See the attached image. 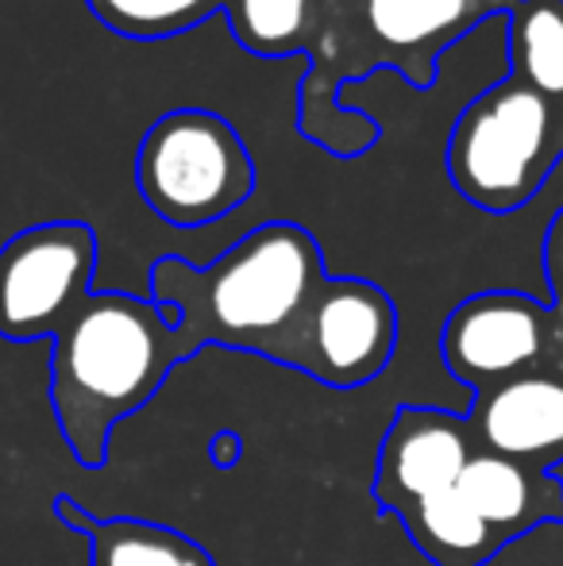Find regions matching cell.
Returning <instances> with one entry per match:
<instances>
[{"instance_id": "obj_1", "label": "cell", "mask_w": 563, "mask_h": 566, "mask_svg": "<svg viewBox=\"0 0 563 566\" xmlns=\"http://www.w3.org/2000/svg\"><path fill=\"white\" fill-rule=\"evenodd\" d=\"M194 358L178 332V313L150 297L90 293L51 336V412L70 454L97 470L121 420L139 412L163 381Z\"/></svg>"}, {"instance_id": "obj_2", "label": "cell", "mask_w": 563, "mask_h": 566, "mask_svg": "<svg viewBox=\"0 0 563 566\" xmlns=\"http://www.w3.org/2000/svg\"><path fill=\"white\" fill-rule=\"evenodd\" d=\"M324 277L321 243L301 224L271 220L205 270L158 259L150 270V301L178 313V332L194 355L217 343L282 363L285 343Z\"/></svg>"}, {"instance_id": "obj_3", "label": "cell", "mask_w": 563, "mask_h": 566, "mask_svg": "<svg viewBox=\"0 0 563 566\" xmlns=\"http://www.w3.org/2000/svg\"><path fill=\"white\" fill-rule=\"evenodd\" d=\"M560 155L552 101L505 77L459 113L448 139V178L467 205L505 217L533 201Z\"/></svg>"}, {"instance_id": "obj_4", "label": "cell", "mask_w": 563, "mask_h": 566, "mask_svg": "<svg viewBox=\"0 0 563 566\" xmlns=\"http://www.w3.org/2000/svg\"><path fill=\"white\" fill-rule=\"evenodd\" d=\"M136 189L166 224L205 228L256 193V158L225 116L209 108H174L143 135Z\"/></svg>"}, {"instance_id": "obj_5", "label": "cell", "mask_w": 563, "mask_h": 566, "mask_svg": "<svg viewBox=\"0 0 563 566\" xmlns=\"http://www.w3.org/2000/svg\"><path fill=\"white\" fill-rule=\"evenodd\" d=\"M440 358L471 394L525 374H563V313L518 290L475 293L444 321Z\"/></svg>"}, {"instance_id": "obj_6", "label": "cell", "mask_w": 563, "mask_h": 566, "mask_svg": "<svg viewBox=\"0 0 563 566\" xmlns=\"http://www.w3.org/2000/svg\"><path fill=\"white\" fill-rule=\"evenodd\" d=\"M398 350V308L367 277H324L285 343L282 366L329 389H359Z\"/></svg>"}, {"instance_id": "obj_7", "label": "cell", "mask_w": 563, "mask_h": 566, "mask_svg": "<svg viewBox=\"0 0 563 566\" xmlns=\"http://www.w3.org/2000/svg\"><path fill=\"white\" fill-rule=\"evenodd\" d=\"M97 231L82 220L23 228L0 247V336L51 339L93 293Z\"/></svg>"}, {"instance_id": "obj_8", "label": "cell", "mask_w": 563, "mask_h": 566, "mask_svg": "<svg viewBox=\"0 0 563 566\" xmlns=\"http://www.w3.org/2000/svg\"><path fill=\"white\" fill-rule=\"evenodd\" d=\"M475 451L479 448L467 417L432 409V405H402L375 459L371 497L378 513L398 516L414 501L456 490Z\"/></svg>"}, {"instance_id": "obj_9", "label": "cell", "mask_w": 563, "mask_h": 566, "mask_svg": "<svg viewBox=\"0 0 563 566\" xmlns=\"http://www.w3.org/2000/svg\"><path fill=\"white\" fill-rule=\"evenodd\" d=\"M475 448L549 474L563 462V374H525L475 394Z\"/></svg>"}, {"instance_id": "obj_10", "label": "cell", "mask_w": 563, "mask_h": 566, "mask_svg": "<svg viewBox=\"0 0 563 566\" xmlns=\"http://www.w3.org/2000/svg\"><path fill=\"white\" fill-rule=\"evenodd\" d=\"M456 490L475 509L482 524L494 532L498 544L529 536L541 524L563 521V482L544 470L521 467L513 459L490 451H475Z\"/></svg>"}, {"instance_id": "obj_11", "label": "cell", "mask_w": 563, "mask_h": 566, "mask_svg": "<svg viewBox=\"0 0 563 566\" xmlns=\"http://www.w3.org/2000/svg\"><path fill=\"white\" fill-rule=\"evenodd\" d=\"M479 12L482 0H363L367 31L378 39L386 59L414 77L417 90H428L436 54L456 43Z\"/></svg>"}, {"instance_id": "obj_12", "label": "cell", "mask_w": 563, "mask_h": 566, "mask_svg": "<svg viewBox=\"0 0 563 566\" xmlns=\"http://www.w3.org/2000/svg\"><path fill=\"white\" fill-rule=\"evenodd\" d=\"M54 516L70 532H82L90 539L93 566H217L197 539L181 536L178 528L136 521V516L101 521L85 505H77L70 493L54 497Z\"/></svg>"}, {"instance_id": "obj_13", "label": "cell", "mask_w": 563, "mask_h": 566, "mask_svg": "<svg viewBox=\"0 0 563 566\" xmlns=\"http://www.w3.org/2000/svg\"><path fill=\"white\" fill-rule=\"evenodd\" d=\"M406 536L432 566H487L502 552L494 532L475 516L459 490L421 497L398 513Z\"/></svg>"}, {"instance_id": "obj_14", "label": "cell", "mask_w": 563, "mask_h": 566, "mask_svg": "<svg viewBox=\"0 0 563 566\" xmlns=\"http://www.w3.org/2000/svg\"><path fill=\"white\" fill-rule=\"evenodd\" d=\"M510 54L521 85L563 101V0H518L510 12Z\"/></svg>"}, {"instance_id": "obj_15", "label": "cell", "mask_w": 563, "mask_h": 566, "mask_svg": "<svg viewBox=\"0 0 563 566\" xmlns=\"http://www.w3.org/2000/svg\"><path fill=\"white\" fill-rule=\"evenodd\" d=\"M313 0H228V23L243 51L282 59L305 43Z\"/></svg>"}, {"instance_id": "obj_16", "label": "cell", "mask_w": 563, "mask_h": 566, "mask_svg": "<svg viewBox=\"0 0 563 566\" xmlns=\"http://www.w3.org/2000/svg\"><path fill=\"white\" fill-rule=\"evenodd\" d=\"M108 31L124 39H170L205 23L228 0H85Z\"/></svg>"}, {"instance_id": "obj_17", "label": "cell", "mask_w": 563, "mask_h": 566, "mask_svg": "<svg viewBox=\"0 0 563 566\" xmlns=\"http://www.w3.org/2000/svg\"><path fill=\"white\" fill-rule=\"evenodd\" d=\"M544 277H549V305L563 313V209L549 220L544 231Z\"/></svg>"}]
</instances>
